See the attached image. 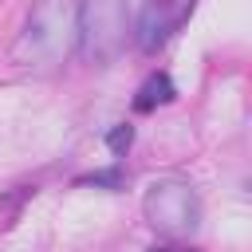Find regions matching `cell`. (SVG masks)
I'll return each instance as SVG.
<instances>
[{"instance_id":"obj_5","label":"cell","mask_w":252,"mask_h":252,"mask_svg":"<svg viewBox=\"0 0 252 252\" xmlns=\"http://www.w3.org/2000/svg\"><path fill=\"white\" fill-rule=\"evenodd\" d=\"M130 142H134V130H130V126H114V130L106 134V146H110L114 154H126Z\"/></svg>"},{"instance_id":"obj_3","label":"cell","mask_w":252,"mask_h":252,"mask_svg":"<svg viewBox=\"0 0 252 252\" xmlns=\"http://www.w3.org/2000/svg\"><path fill=\"white\" fill-rule=\"evenodd\" d=\"M181 12H185V0H146V4H142V16H138V24H134L138 47H142V51H158V47L173 35Z\"/></svg>"},{"instance_id":"obj_4","label":"cell","mask_w":252,"mask_h":252,"mask_svg":"<svg viewBox=\"0 0 252 252\" xmlns=\"http://www.w3.org/2000/svg\"><path fill=\"white\" fill-rule=\"evenodd\" d=\"M173 98V83H169V75H150L142 87H138V94H134V110H154V106H161V102H169Z\"/></svg>"},{"instance_id":"obj_1","label":"cell","mask_w":252,"mask_h":252,"mask_svg":"<svg viewBox=\"0 0 252 252\" xmlns=\"http://www.w3.org/2000/svg\"><path fill=\"white\" fill-rule=\"evenodd\" d=\"M79 51L91 63H106L126 43V0H83L79 4Z\"/></svg>"},{"instance_id":"obj_6","label":"cell","mask_w":252,"mask_h":252,"mask_svg":"<svg viewBox=\"0 0 252 252\" xmlns=\"http://www.w3.org/2000/svg\"><path fill=\"white\" fill-rule=\"evenodd\" d=\"M161 252H197V248H161Z\"/></svg>"},{"instance_id":"obj_2","label":"cell","mask_w":252,"mask_h":252,"mask_svg":"<svg viewBox=\"0 0 252 252\" xmlns=\"http://www.w3.org/2000/svg\"><path fill=\"white\" fill-rule=\"evenodd\" d=\"M142 209L146 220L165 236H185L201 224V201L185 181H154Z\"/></svg>"}]
</instances>
